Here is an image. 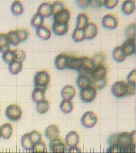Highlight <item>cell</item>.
<instances>
[{"label":"cell","mask_w":136,"mask_h":153,"mask_svg":"<svg viewBox=\"0 0 136 153\" xmlns=\"http://www.w3.org/2000/svg\"><path fill=\"white\" fill-rule=\"evenodd\" d=\"M52 31L58 36H63L67 33L68 31V24L57 23L54 22L52 26Z\"/></svg>","instance_id":"14"},{"label":"cell","mask_w":136,"mask_h":153,"mask_svg":"<svg viewBox=\"0 0 136 153\" xmlns=\"http://www.w3.org/2000/svg\"><path fill=\"white\" fill-rule=\"evenodd\" d=\"M136 131H133L131 133L121 132L118 134L117 136V144L119 146L124 148L131 144H136Z\"/></svg>","instance_id":"2"},{"label":"cell","mask_w":136,"mask_h":153,"mask_svg":"<svg viewBox=\"0 0 136 153\" xmlns=\"http://www.w3.org/2000/svg\"><path fill=\"white\" fill-rule=\"evenodd\" d=\"M123 153H136V144H131L123 148Z\"/></svg>","instance_id":"50"},{"label":"cell","mask_w":136,"mask_h":153,"mask_svg":"<svg viewBox=\"0 0 136 153\" xmlns=\"http://www.w3.org/2000/svg\"><path fill=\"white\" fill-rule=\"evenodd\" d=\"M111 91L115 97H122L126 96V83L123 81H117L111 86Z\"/></svg>","instance_id":"8"},{"label":"cell","mask_w":136,"mask_h":153,"mask_svg":"<svg viewBox=\"0 0 136 153\" xmlns=\"http://www.w3.org/2000/svg\"><path fill=\"white\" fill-rule=\"evenodd\" d=\"M86 39L91 40L95 38L98 35V28L94 23H89L84 29Z\"/></svg>","instance_id":"12"},{"label":"cell","mask_w":136,"mask_h":153,"mask_svg":"<svg viewBox=\"0 0 136 153\" xmlns=\"http://www.w3.org/2000/svg\"><path fill=\"white\" fill-rule=\"evenodd\" d=\"M9 45L17 46L21 42L16 31H10L6 34Z\"/></svg>","instance_id":"30"},{"label":"cell","mask_w":136,"mask_h":153,"mask_svg":"<svg viewBox=\"0 0 136 153\" xmlns=\"http://www.w3.org/2000/svg\"><path fill=\"white\" fill-rule=\"evenodd\" d=\"M72 40L75 42H83L85 39L84 30L75 28L72 35Z\"/></svg>","instance_id":"33"},{"label":"cell","mask_w":136,"mask_h":153,"mask_svg":"<svg viewBox=\"0 0 136 153\" xmlns=\"http://www.w3.org/2000/svg\"><path fill=\"white\" fill-rule=\"evenodd\" d=\"M5 115L9 120L16 122L21 118L22 111L21 108L18 105H10L5 110Z\"/></svg>","instance_id":"5"},{"label":"cell","mask_w":136,"mask_h":153,"mask_svg":"<svg viewBox=\"0 0 136 153\" xmlns=\"http://www.w3.org/2000/svg\"><path fill=\"white\" fill-rule=\"evenodd\" d=\"M45 153H47V152H45Z\"/></svg>","instance_id":"57"},{"label":"cell","mask_w":136,"mask_h":153,"mask_svg":"<svg viewBox=\"0 0 136 153\" xmlns=\"http://www.w3.org/2000/svg\"><path fill=\"white\" fill-rule=\"evenodd\" d=\"M117 136L118 134H114L108 138V143L110 146L117 144Z\"/></svg>","instance_id":"52"},{"label":"cell","mask_w":136,"mask_h":153,"mask_svg":"<svg viewBox=\"0 0 136 153\" xmlns=\"http://www.w3.org/2000/svg\"><path fill=\"white\" fill-rule=\"evenodd\" d=\"M80 141V136L75 131H70L65 137V142L69 147L77 146Z\"/></svg>","instance_id":"18"},{"label":"cell","mask_w":136,"mask_h":153,"mask_svg":"<svg viewBox=\"0 0 136 153\" xmlns=\"http://www.w3.org/2000/svg\"><path fill=\"white\" fill-rule=\"evenodd\" d=\"M97 95V91L91 86L81 89L79 97L81 100L85 103H89L94 101Z\"/></svg>","instance_id":"4"},{"label":"cell","mask_w":136,"mask_h":153,"mask_svg":"<svg viewBox=\"0 0 136 153\" xmlns=\"http://www.w3.org/2000/svg\"><path fill=\"white\" fill-rule=\"evenodd\" d=\"M11 10L15 16H20L24 12V8L21 2L19 1H15L11 5Z\"/></svg>","instance_id":"28"},{"label":"cell","mask_w":136,"mask_h":153,"mask_svg":"<svg viewBox=\"0 0 136 153\" xmlns=\"http://www.w3.org/2000/svg\"><path fill=\"white\" fill-rule=\"evenodd\" d=\"M75 90L71 85H66L63 87L61 91V95L63 100L71 101L75 97Z\"/></svg>","instance_id":"19"},{"label":"cell","mask_w":136,"mask_h":153,"mask_svg":"<svg viewBox=\"0 0 136 153\" xmlns=\"http://www.w3.org/2000/svg\"><path fill=\"white\" fill-rule=\"evenodd\" d=\"M21 143L22 147L26 150H31L33 146V144L30 139L29 133H26L21 137Z\"/></svg>","instance_id":"32"},{"label":"cell","mask_w":136,"mask_h":153,"mask_svg":"<svg viewBox=\"0 0 136 153\" xmlns=\"http://www.w3.org/2000/svg\"><path fill=\"white\" fill-rule=\"evenodd\" d=\"M9 71L12 75H17L22 71L23 64L19 61H15L9 65Z\"/></svg>","instance_id":"31"},{"label":"cell","mask_w":136,"mask_h":153,"mask_svg":"<svg viewBox=\"0 0 136 153\" xmlns=\"http://www.w3.org/2000/svg\"><path fill=\"white\" fill-rule=\"evenodd\" d=\"M36 34L39 38L42 40H47L51 36V32L47 27L42 26L36 29Z\"/></svg>","instance_id":"26"},{"label":"cell","mask_w":136,"mask_h":153,"mask_svg":"<svg viewBox=\"0 0 136 153\" xmlns=\"http://www.w3.org/2000/svg\"><path fill=\"white\" fill-rule=\"evenodd\" d=\"M29 135L33 144H36L37 143L41 141V139H42L41 135L40 133L37 132L36 131H32L31 132L29 133Z\"/></svg>","instance_id":"43"},{"label":"cell","mask_w":136,"mask_h":153,"mask_svg":"<svg viewBox=\"0 0 136 153\" xmlns=\"http://www.w3.org/2000/svg\"><path fill=\"white\" fill-rule=\"evenodd\" d=\"M13 51L15 54L16 61L23 62L26 57V55L24 51L21 49H16Z\"/></svg>","instance_id":"45"},{"label":"cell","mask_w":136,"mask_h":153,"mask_svg":"<svg viewBox=\"0 0 136 153\" xmlns=\"http://www.w3.org/2000/svg\"><path fill=\"white\" fill-rule=\"evenodd\" d=\"M2 58L3 59L4 61L9 65L11 63L16 61L14 51L9 50L6 52L3 53Z\"/></svg>","instance_id":"38"},{"label":"cell","mask_w":136,"mask_h":153,"mask_svg":"<svg viewBox=\"0 0 136 153\" xmlns=\"http://www.w3.org/2000/svg\"><path fill=\"white\" fill-rule=\"evenodd\" d=\"M89 24L88 17L85 13H80L77 16L76 20V28L84 30Z\"/></svg>","instance_id":"24"},{"label":"cell","mask_w":136,"mask_h":153,"mask_svg":"<svg viewBox=\"0 0 136 153\" xmlns=\"http://www.w3.org/2000/svg\"><path fill=\"white\" fill-rule=\"evenodd\" d=\"M13 133V128L10 123L2 125L0 128V135L4 139H9Z\"/></svg>","instance_id":"23"},{"label":"cell","mask_w":136,"mask_h":153,"mask_svg":"<svg viewBox=\"0 0 136 153\" xmlns=\"http://www.w3.org/2000/svg\"><path fill=\"white\" fill-rule=\"evenodd\" d=\"M90 6L95 8H99L103 6V1H91Z\"/></svg>","instance_id":"53"},{"label":"cell","mask_w":136,"mask_h":153,"mask_svg":"<svg viewBox=\"0 0 136 153\" xmlns=\"http://www.w3.org/2000/svg\"><path fill=\"white\" fill-rule=\"evenodd\" d=\"M59 107L61 111L63 113L68 114L73 110V103L71 101L63 100L60 104Z\"/></svg>","instance_id":"29"},{"label":"cell","mask_w":136,"mask_h":153,"mask_svg":"<svg viewBox=\"0 0 136 153\" xmlns=\"http://www.w3.org/2000/svg\"><path fill=\"white\" fill-rule=\"evenodd\" d=\"M92 59L94 62L95 67H96L103 65V63L106 61V57L103 53H98L94 55L93 59Z\"/></svg>","instance_id":"40"},{"label":"cell","mask_w":136,"mask_h":153,"mask_svg":"<svg viewBox=\"0 0 136 153\" xmlns=\"http://www.w3.org/2000/svg\"><path fill=\"white\" fill-rule=\"evenodd\" d=\"M68 56L64 54H59L55 59V65L56 68L62 71L67 68V60Z\"/></svg>","instance_id":"20"},{"label":"cell","mask_w":136,"mask_h":153,"mask_svg":"<svg viewBox=\"0 0 136 153\" xmlns=\"http://www.w3.org/2000/svg\"><path fill=\"white\" fill-rule=\"evenodd\" d=\"M112 56L115 61L119 63L124 61L127 57L122 50L121 47L115 48L112 52Z\"/></svg>","instance_id":"22"},{"label":"cell","mask_w":136,"mask_h":153,"mask_svg":"<svg viewBox=\"0 0 136 153\" xmlns=\"http://www.w3.org/2000/svg\"><path fill=\"white\" fill-rule=\"evenodd\" d=\"M98 121V117L96 114L90 111L84 113L81 119L82 125L86 128H91L94 127Z\"/></svg>","instance_id":"6"},{"label":"cell","mask_w":136,"mask_h":153,"mask_svg":"<svg viewBox=\"0 0 136 153\" xmlns=\"http://www.w3.org/2000/svg\"><path fill=\"white\" fill-rule=\"evenodd\" d=\"M21 42H24L26 40L29 36V33L26 29H20L16 30Z\"/></svg>","instance_id":"46"},{"label":"cell","mask_w":136,"mask_h":153,"mask_svg":"<svg viewBox=\"0 0 136 153\" xmlns=\"http://www.w3.org/2000/svg\"><path fill=\"white\" fill-rule=\"evenodd\" d=\"M127 82L136 83V70L135 69L129 73L127 76Z\"/></svg>","instance_id":"51"},{"label":"cell","mask_w":136,"mask_h":153,"mask_svg":"<svg viewBox=\"0 0 136 153\" xmlns=\"http://www.w3.org/2000/svg\"><path fill=\"white\" fill-rule=\"evenodd\" d=\"M118 2V0H105L103 1V6L107 9H113L116 7Z\"/></svg>","instance_id":"48"},{"label":"cell","mask_w":136,"mask_h":153,"mask_svg":"<svg viewBox=\"0 0 136 153\" xmlns=\"http://www.w3.org/2000/svg\"><path fill=\"white\" fill-rule=\"evenodd\" d=\"M45 89L35 88L32 94V98L36 103H39L45 100Z\"/></svg>","instance_id":"25"},{"label":"cell","mask_w":136,"mask_h":153,"mask_svg":"<svg viewBox=\"0 0 136 153\" xmlns=\"http://www.w3.org/2000/svg\"><path fill=\"white\" fill-rule=\"evenodd\" d=\"M107 69L104 65L95 67L91 74V80H101L106 78Z\"/></svg>","instance_id":"11"},{"label":"cell","mask_w":136,"mask_h":153,"mask_svg":"<svg viewBox=\"0 0 136 153\" xmlns=\"http://www.w3.org/2000/svg\"></svg>","instance_id":"58"},{"label":"cell","mask_w":136,"mask_h":153,"mask_svg":"<svg viewBox=\"0 0 136 153\" xmlns=\"http://www.w3.org/2000/svg\"><path fill=\"white\" fill-rule=\"evenodd\" d=\"M136 10L135 2L134 1L127 0L124 1L121 5V10L126 15L129 16L133 13Z\"/></svg>","instance_id":"21"},{"label":"cell","mask_w":136,"mask_h":153,"mask_svg":"<svg viewBox=\"0 0 136 153\" xmlns=\"http://www.w3.org/2000/svg\"><path fill=\"white\" fill-rule=\"evenodd\" d=\"M37 14L44 18H47L52 16V9L51 4L43 3L37 9Z\"/></svg>","instance_id":"15"},{"label":"cell","mask_w":136,"mask_h":153,"mask_svg":"<svg viewBox=\"0 0 136 153\" xmlns=\"http://www.w3.org/2000/svg\"><path fill=\"white\" fill-rule=\"evenodd\" d=\"M67 152L68 153H81L80 149L77 146L70 147Z\"/></svg>","instance_id":"54"},{"label":"cell","mask_w":136,"mask_h":153,"mask_svg":"<svg viewBox=\"0 0 136 153\" xmlns=\"http://www.w3.org/2000/svg\"><path fill=\"white\" fill-rule=\"evenodd\" d=\"M95 68L92 59L90 58L82 57V63L81 68L78 71L79 75H82L90 78L91 74Z\"/></svg>","instance_id":"3"},{"label":"cell","mask_w":136,"mask_h":153,"mask_svg":"<svg viewBox=\"0 0 136 153\" xmlns=\"http://www.w3.org/2000/svg\"><path fill=\"white\" fill-rule=\"evenodd\" d=\"M106 78L101 79V80H91V86L94 87L95 89L98 90H101L105 88L106 86Z\"/></svg>","instance_id":"37"},{"label":"cell","mask_w":136,"mask_h":153,"mask_svg":"<svg viewBox=\"0 0 136 153\" xmlns=\"http://www.w3.org/2000/svg\"><path fill=\"white\" fill-rule=\"evenodd\" d=\"M76 4L82 9H85L86 8L90 6V0H79L76 1Z\"/></svg>","instance_id":"49"},{"label":"cell","mask_w":136,"mask_h":153,"mask_svg":"<svg viewBox=\"0 0 136 153\" xmlns=\"http://www.w3.org/2000/svg\"><path fill=\"white\" fill-rule=\"evenodd\" d=\"M70 14L68 9H64L54 16V22L62 24H68Z\"/></svg>","instance_id":"16"},{"label":"cell","mask_w":136,"mask_h":153,"mask_svg":"<svg viewBox=\"0 0 136 153\" xmlns=\"http://www.w3.org/2000/svg\"><path fill=\"white\" fill-rule=\"evenodd\" d=\"M101 24L103 28L106 29L114 30L118 24L117 18L113 14H106L102 19Z\"/></svg>","instance_id":"7"},{"label":"cell","mask_w":136,"mask_h":153,"mask_svg":"<svg viewBox=\"0 0 136 153\" xmlns=\"http://www.w3.org/2000/svg\"><path fill=\"white\" fill-rule=\"evenodd\" d=\"M78 87L81 89L85 88L91 86V79L88 76L79 75L76 80Z\"/></svg>","instance_id":"27"},{"label":"cell","mask_w":136,"mask_h":153,"mask_svg":"<svg viewBox=\"0 0 136 153\" xmlns=\"http://www.w3.org/2000/svg\"><path fill=\"white\" fill-rule=\"evenodd\" d=\"M125 34L127 39H135L136 38V24L134 23L128 27L125 31Z\"/></svg>","instance_id":"42"},{"label":"cell","mask_w":136,"mask_h":153,"mask_svg":"<svg viewBox=\"0 0 136 153\" xmlns=\"http://www.w3.org/2000/svg\"><path fill=\"white\" fill-rule=\"evenodd\" d=\"M136 94V83L127 82L126 83V95L134 96Z\"/></svg>","instance_id":"44"},{"label":"cell","mask_w":136,"mask_h":153,"mask_svg":"<svg viewBox=\"0 0 136 153\" xmlns=\"http://www.w3.org/2000/svg\"><path fill=\"white\" fill-rule=\"evenodd\" d=\"M51 6L53 16L65 9L64 4L60 1H55L52 4H51Z\"/></svg>","instance_id":"39"},{"label":"cell","mask_w":136,"mask_h":153,"mask_svg":"<svg viewBox=\"0 0 136 153\" xmlns=\"http://www.w3.org/2000/svg\"><path fill=\"white\" fill-rule=\"evenodd\" d=\"M50 108V104L48 101L44 100V101L37 103L36 110L40 114H44L49 111Z\"/></svg>","instance_id":"35"},{"label":"cell","mask_w":136,"mask_h":153,"mask_svg":"<svg viewBox=\"0 0 136 153\" xmlns=\"http://www.w3.org/2000/svg\"><path fill=\"white\" fill-rule=\"evenodd\" d=\"M50 148L51 153H65L67 151L66 145L59 138L51 141Z\"/></svg>","instance_id":"9"},{"label":"cell","mask_w":136,"mask_h":153,"mask_svg":"<svg viewBox=\"0 0 136 153\" xmlns=\"http://www.w3.org/2000/svg\"><path fill=\"white\" fill-rule=\"evenodd\" d=\"M0 112H1V108H0Z\"/></svg>","instance_id":"55"},{"label":"cell","mask_w":136,"mask_h":153,"mask_svg":"<svg viewBox=\"0 0 136 153\" xmlns=\"http://www.w3.org/2000/svg\"><path fill=\"white\" fill-rule=\"evenodd\" d=\"M59 128L56 125H51L45 129V137L50 141H52L59 137Z\"/></svg>","instance_id":"13"},{"label":"cell","mask_w":136,"mask_h":153,"mask_svg":"<svg viewBox=\"0 0 136 153\" xmlns=\"http://www.w3.org/2000/svg\"><path fill=\"white\" fill-rule=\"evenodd\" d=\"M82 63V57L77 58L68 56L67 60V68L69 70L78 71Z\"/></svg>","instance_id":"17"},{"label":"cell","mask_w":136,"mask_h":153,"mask_svg":"<svg viewBox=\"0 0 136 153\" xmlns=\"http://www.w3.org/2000/svg\"><path fill=\"white\" fill-rule=\"evenodd\" d=\"M46 146L43 142L41 141L36 144H33L31 151V153H45L46 152Z\"/></svg>","instance_id":"41"},{"label":"cell","mask_w":136,"mask_h":153,"mask_svg":"<svg viewBox=\"0 0 136 153\" xmlns=\"http://www.w3.org/2000/svg\"><path fill=\"white\" fill-rule=\"evenodd\" d=\"M9 45L5 34H0V52H6L9 50Z\"/></svg>","instance_id":"34"},{"label":"cell","mask_w":136,"mask_h":153,"mask_svg":"<svg viewBox=\"0 0 136 153\" xmlns=\"http://www.w3.org/2000/svg\"><path fill=\"white\" fill-rule=\"evenodd\" d=\"M136 38L127 39L121 46L126 56L133 55L136 53Z\"/></svg>","instance_id":"10"},{"label":"cell","mask_w":136,"mask_h":153,"mask_svg":"<svg viewBox=\"0 0 136 153\" xmlns=\"http://www.w3.org/2000/svg\"><path fill=\"white\" fill-rule=\"evenodd\" d=\"M50 76L47 71H41L35 74L34 83L35 88L44 89L46 90L50 82Z\"/></svg>","instance_id":"1"},{"label":"cell","mask_w":136,"mask_h":153,"mask_svg":"<svg viewBox=\"0 0 136 153\" xmlns=\"http://www.w3.org/2000/svg\"><path fill=\"white\" fill-rule=\"evenodd\" d=\"M106 153H123V148L117 144L111 146L107 149Z\"/></svg>","instance_id":"47"},{"label":"cell","mask_w":136,"mask_h":153,"mask_svg":"<svg viewBox=\"0 0 136 153\" xmlns=\"http://www.w3.org/2000/svg\"><path fill=\"white\" fill-rule=\"evenodd\" d=\"M44 22V19L38 14H35L32 18L31 21V25L34 28H38L43 26Z\"/></svg>","instance_id":"36"},{"label":"cell","mask_w":136,"mask_h":153,"mask_svg":"<svg viewBox=\"0 0 136 153\" xmlns=\"http://www.w3.org/2000/svg\"><path fill=\"white\" fill-rule=\"evenodd\" d=\"M1 135H0V138H1Z\"/></svg>","instance_id":"56"}]
</instances>
